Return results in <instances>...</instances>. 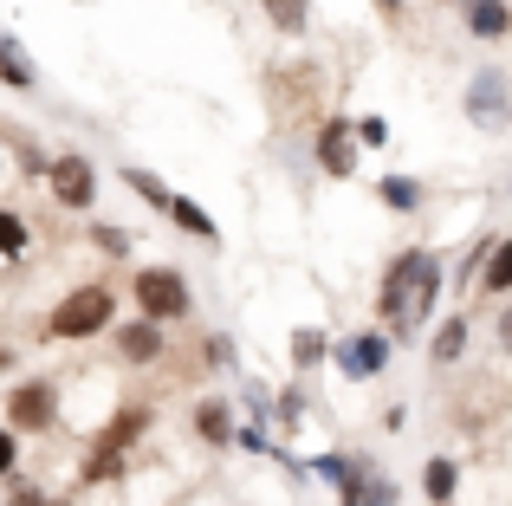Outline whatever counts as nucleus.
Returning <instances> with one entry per match:
<instances>
[{"label":"nucleus","mask_w":512,"mask_h":506,"mask_svg":"<svg viewBox=\"0 0 512 506\" xmlns=\"http://www.w3.org/2000/svg\"><path fill=\"white\" fill-rule=\"evenodd\" d=\"M506 26H512L506 0H467V33L474 39H506Z\"/></svg>","instance_id":"1a4fd4ad"},{"label":"nucleus","mask_w":512,"mask_h":506,"mask_svg":"<svg viewBox=\"0 0 512 506\" xmlns=\"http://www.w3.org/2000/svg\"><path fill=\"white\" fill-rule=\"evenodd\" d=\"M52 195H59L65 208H91V195H98V169H91L85 156H59V163H52Z\"/></svg>","instance_id":"39448f33"},{"label":"nucleus","mask_w":512,"mask_h":506,"mask_svg":"<svg viewBox=\"0 0 512 506\" xmlns=\"http://www.w3.org/2000/svg\"><path fill=\"white\" fill-rule=\"evenodd\" d=\"M383 364H389V338H383V331H363V338L338 344V370H344V377H376Z\"/></svg>","instance_id":"423d86ee"},{"label":"nucleus","mask_w":512,"mask_h":506,"mask_svg":"<svg viewBox=\"0 0 512 506\" xmlns=\"http://www.w3.org/2000/svg\"><path fill=\"white\" fill-rule=\"evenodd\" d=\"M318 357H325V338H318V331H299V338H292V364H299V370H312Z\"/></svg>","instance_id":"a211bd4d"},{"label":"nucleus","mask_w":512,"mask_h":506,"mask_svg":"<svg viewBox=\"0 0 512 506\" xmlns=\"http://www.w3.org/2000/svg\"><path fill=\"white\" fill-rule=\"evenodd\" d=\"M104 325H111V292H104V286L65 292V299L52 305V318H46L52 338H91V331H104Z\"/></svg>","instance_id":"f03ea898"},{"label":"nucleus","mask_w":512,"mask_h":506,"mask_svg":"<svg viewBox=\"0 0 512 506\" xmlns=\"http://www.w3.org/2000/svg\"><path fill=\"white\" fill-rule=\"evenodd\" d=\"M435 292H441V260H435V253H422V247L402 253V260L389 266V279H383V318H389V331L409 338V331L428 318Z\"/></svg>","instance_id":"f257e3e1"},{"label":"nucleus","mask_w":512,"mask_h":506,"mask_svg":"<svg viewBox=\"0 0 512 506\" xmlns=\"http://www.w3.org/2000/svg\"><path fill=\"white\" fill-rule=\"evenodd\" d=\"M461 351H467V325H461V318H448V325L435 331V364H454Z\"/></svg>","instance_id":"4468645a"},{"label":"nucleus","mask_w":512,"mask_h":506,"mask_svg":"<svg viewBox=\"0 0 512 506\" xmlns=\"http://www.w3.org/2000/svg\"><path fill=\"white\" fill-rule=\"evenodd\" d=\"M500 344L512 351V312H500Z\"/></svg>","instance_id":"5701e85b"},{"label":"nucleus","mask_w":512,"mask_h":506,"mask_svg":"<svg viewBox=\"0 0 512 506\" xmlns=\"http://www.w3.org/2000/svg\"><path fill=\"white\" fill-rule=\"evenodd\" d=\"M169 215H175V221H182V228H188V234H201V241H214V221H208V215H201V208H195V202H175V195H169Z\"/></svg>","instance_id":"dca6fc26"},{"label":"nucleus","mask_w":512,"mask_h":506,"mask_svg":"<svg viewBox=\"0 0 512 506\" xmlns=\"http://www.w3.org/2000/svg\"><path fill=\"white\" fill-rule=\"evenodd\" d=\"M376 7H383V13H402V0H376Z\"/></svg>","instance_id":"b1692460"},{"label":"nucleus","mask_w":512,"mask_h":506,"mask_svg":"<svg viewBox=\"0 0 512 506\" xmlns=\"http://www.w3.org/2000/svg\"><path fill=\"white\" fill-rule=\"evenodd\" d=\"M137 305L143 318H182L188 312V286L175 266H143L137 273Z\"/></svg>","instance_id":"7ed1b4c3"},{"label":"nucleus","mask_w":512,"mask_h":506,"mask_svg":"<svg viewBox=\"0 0 512 506\" xmlns=\"http://www.w3.org/2000/svg\"><path fill=\"white\" fill-rule=\"evenodd\" d=\"M117 344H124V357H130V364H150V357H163V331H156L150 318L124 325V331H117Z\"/></svg>","instance_id":"9d476101"},{"label":"nucleus","mask_w":512,"mask_h":506,"mask_svg":"<svg viewBox=\"0 0 512 506\" xmlns=\"http://www.w3.org/2000/svg\"><path fill=\"white\" fill-rule=\"evenodd\" d=\"M124 182H130V189H137V195H143V202H156V208H169V189H163V182H156V176H143V169H124Z\"/></svg>","instance_id":"6ab92c4d"},{"label":"nucleus","mask_w":512,"mask_h":506,"mask_svg":"<svg viewBox=\"0 0 512 506\" xmlns=\"http://www.w3.org/2000/svg\"><path fill=\"white\" fill-rule=\"evenodd\" d=\"M52 416H59V396L46 383H20L13 390V429H46Z\"/></svg>","instance_id":"0eeeda50"},{"label":"nucleus","mask_w":512,"mask_h":506,"mask_svg":"<svg viewBox=\"0 0 512 506\" xmlns=\"http://www.w3.org/2000/svg\"><path fill=\"white\" fill-rule=\"evenodd\" d=\"M487 292H512V241L487 253Z\"/></svg>","instance_id":"2eb2a0df"},{"label":"nucleus","mask_w":512,"mask_h":506,"mask_svg":"<svg viewBox=\"0 0 512 506\" xmlns=\"http://www.w3.org/2000/svg\"><path fill=\"white\" fill-rule=\"evenodd\" d=\"M13 461H20V448H13V429H0V474H13Z\"/></svg>","instance_id":"4be33fe9"},{"label":"nucleus","mask_w":512,"mask_h":506,"mask_svg":"<svg viewBox=\"0 0 512 506\" xmlns=\"http://www.w3.org/2000/svg\"><path fill=\"white\" fill-rule=\"evenodd\" d=\"M383 202H389V208H415V202H422V189H415L409 176H389V182H383Z\"/></svg>","instance_id":"aec40b11"},{"label":"nucleus","mask_w":512,"mask_h":506,"mask_svg":"<svg viewBox=\"0 0 512 506\" xmlns=\"http://www.w3.org/2000/svg\"><path fill=\"white\" fill-rule=\"evenodd\" d=\"M260 7H266V20H273L279 33H305V13H312L305 0H260Z\"/></svg>","instance_id":"f8f14e48"},{"label":"nucleus","mask_w":512,"mask_h":506,"mask_svg":"<svg viewBox=\"0 0 512 506\" xmlns=\"http://www.w3.org/2000/svg\"><path fill=\"white\" fill-rule=\"evenodd\" d=\"M467 117H474L480 130H506L512 124V85H506V72H480L474 85H467Z\"/></svg>","instance_id":"20e7f679"},{"label":"nucleus","mask_w":512,"mask_h":506,"mask_svg":"<svg viewBox=\"0 0 512 506\" xmlns=\"http://www.w3.org/2000/svg\"><path fill=\"white\" fill-rule=\"evenodd\" d=\"M13 253H26V221L0 215V260H13Z\"/></svg>","instance_id":"f3484780"},{"label":"nucleus","mask_w":512,"mask_h":506,"mask_svg":"<svg viewBox=\"0 0 512 506\" xmlns=\"http://www.w3.org/2000/svg\"><path fill=\"white\" fill-rule=\"evenodd\" d=\"M454 481H461V474H454V461H428L422 487H428V500H435V506H448V500H454Z\"/></svg>","instance_id":"ddd939ff"},{"label":"nucleus","mask_w":512,"mask_h":506,"mask_svg":"<svg viewBox=\"0 0 512 506\" xmlns=\"http://www.w3.org/2000/svg\"><path fill=\"white\" fill-rule=\"evenodd\" d=\"M0 78H7L13 91H33V85H39L33 59H26V52H20V39H7V33H0Z\"/></svg>","instance_id":"9b49d317"},{"label":"nucleus","mask_w":512,"mask_h":506,"mask_svg":"<svg viewBox=\"0 0 512 506\" xmlns=\"http://www.w3.org/2000/svg\"><path fill=\"white\" fill-rule=\"evenodd\" d=\"M201 435H208V442H227V409H221V403L201 409Z\"/></svg>","instance_id":"412c9836"},{"label":"nucleus","mask_w":512,"mask_h":506,"mask_svg":"<svg viewBox=\"0 0 512 506\" xmlns=\"http://www.w3.org/2000/svg\"><path fill=\"white\" fill-rule=\"evenodd\" d=\"M318 163H325V176H350V169H357V143H350L344 124H331L325 137H318Z\"/></svg>","instance_id":"6e6552de"}]
</instances>
